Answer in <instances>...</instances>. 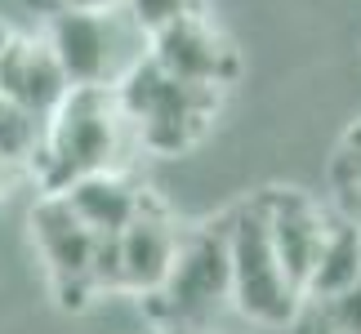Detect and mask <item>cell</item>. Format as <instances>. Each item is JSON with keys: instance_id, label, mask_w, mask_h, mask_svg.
Returning <instances> with one entry per match:
<instances>
[{"instance_id": "4", "label": "cell", "mask_w": 361, "mask_h": 334, "mask_svg": "<svg viewBox=\"0 0 361 334\" xmlns=\"http://www.w3.org/2000/svg\"><path fill=\"white\" fill-rule=\"evenodd\" d=\"M116 99L134 125L138 151H152V156H178V151L197 147L219 111V89L165 76L152 58L121 80Z\"/></svg>"}, {"instance_id": "17", "label": "cell", "mask_w": 361, "mask_h": 334, "mask_svg": "<svg viewBox=\"0 0 361 334\" xmlns=\"http://www.w3.org/2000/svg\"><path fill=\"white\" fill-rule=\"evenodd\" d=\"M40 13H59V9H103V5H121V0H27Z\"/></svg>"}, {"instance_id": "10", "label": "cell", "mask_w": 361, "mask_h": 334, "mask_svg": "<svg viewBox=\"0 0 361 334\" xmlns=\"http://www.w3.org/2000/svg\"><path fill=\"white\" fill-rule=\"evenodd\" d=\"M67 89L72 85H67L49 40L9 32L5 49H0V99H9V103H18V107L49 120V111L67 99Z\"/></svg>"}, {"instance_id": "15", "label": "cell", "mask_w": 361, "mask_h": 334, "mask_svg": "<svg viewBox=\"0 0 361 334\" xmlns=\"http://www.w3.org/2000/svg\"><path fill=\"white\" fill-rule=\"evenodd\" d=\"M121 5L147 36H157L165 27H174L178 18H192V13L205 9L201 0H121Z\"/></svg>"}, {"instance_id": "8", "label": "cell", "mask_w": 361, "mask_h": 334, "mask_svg": "<svg viewBox=\"0 0 361 334\" xmlns=\"http://www.w3.org/2000/svg\"><path fill=\"white\" fill-rule=\"evenodd\" d=\"M183 228L174 223V214L152 197H143L138 214L116 232V254H121V295H143L152 299L165 285V276L174 268Z\"/></svg>"}, {"instance_id": "11", "label": "cell", "mask_w": 361, "mask_h": 334, "mask_svg": "<svg viewBox=\"0 0 361 334\" xmlns=\"http://www.w3.org/2000/svg\"><path fill=\"white\" fill-rule=\"evenodd\" d=\"M59 197L76 210V218L94 228L99 236H116L125 223L138 214V205H143L147 192L134 187L125 170H112V174H90V178H76V183H67Z\"/></svg>"}, {"instance_id": "6", "label": "cell", "mask_w": 361, "mask_h": 334, "mask_svg": "<svg viewBox=\"0 0 361 334\" xmlns=\"http://www.w3.org/2000/svg\"><path fill=\"white\" fill-rule=\"evenodd\" d=\"M32 236L63 308H85L90 299H99V285H94L99 232L85 228L59 192H40V201L32 205Z\"/></svg>"}, {"instance_id": "3", "label": "cell", "mask_w": 361, "mask_h": 334, "mask_svg": "<svg viewBox=\"0 0 361 334\" xmlns=\"http://www.w3.org/2000/svg\"><path fill=\"white\" fill-rule=\"evenodd\" d=\"M157 316V334H210L214 316L232 308V272H228V236L224 223L183 228L174 268L165 285L147 299Z\"/></svg>"}, {"instance_id": "5", "label": "cell", "mask_w": 361, "mask_h": 334, "mask_svg": "<svg viewBox=\"0 0 361 334\" xmlns=\"http://www.w3.org/2000/svg\"><path fill=\"white\" fill-rule=\"evenodd\" d=\"M224 236H228L232 308L263 330H290V321H295V312L303 303V290L290 281V272L276 259L259 205L255 201L237 205L224 218Z\"/></svg>"}, {"instance_id": "16", "label": "cell", "mask_w": 361, "mask_h": 334, "mask_svg": "<svg viewBox=\"0 0 361 334\" xmlns=\"http://www.w3.org/2000/svg\"><path fill=\"white\" fill-rule=\"evenodd\" d=\"M330 183L335 192H361V125L343 138L335 165H330Z\"/></svg>"}, {"instance_id": "7", "label": "cell", "mask_w": 361, "mask_h": 334, "mask_svg": "<svg viewBox=\"0 0 361 334\" xmlns=\"http://www.w3.org/2000/svg\"><path fill=\"white\" fill-rule=\"evenodd\" d=\"M147 58L157 63L165 76L201 85V89H219V94H224L241 72L237 45L210 23L205 9L192 13V18H178L174 27H165V32H157Z\"/></svg>"}, {"instance_id": "9", "label": "cell", "mask_w": 361, "mask_h": 334, "mask_svg": "<svg viewBox=\"0 0 361 334\" xmlns=\"http://www.w3.org/2000/svg\"><path fill=\"white\" fill-rule=\"evenodd\" d=\"M263 223H268V241L281 259V268L290 272V281L303 290L312 263H317V249L326 241V228H330V214L317 205L308 192H295V187H272L255 197Z\"/></svg>"}, {"instance_id": "12", "label": "cell", "mask_w": 361, "mask_h": 334, "mask_svg": "<svg viewBox=\"0 0 361 334\" xmlns=\"http://www.w3.org/2000/svg\"><path fill=\"white\" fill-rule=\"evenodd\" d=\"M361 281V232L343 214H330L326 241L317 249V263L303 281V299H335Z\"/></svg>"}, {"instance_id": "13", "label": "cell", "mask_w": 361, "mask_h": 334, "mask_svg": "<svg viewBox=\"0 0 361 334\" xmlns=\"http://www.w3.org/2000/svg\"><path fill=\"white\" fill-rule=\"evenodd\" d=\"M290 330L295 334H361V281L335 299H303Z\"/></svg>"}, {"instance_id": "19", "label": "cell", "mask_w": 361, "mask_h": 334, "mask_svg": "<svg viewBox=\"0 0 361 334\" xmlns=\"http://www.w3.org/2000/svg\"><path fill=\"white\" fill-rule=\"evenodd\" d=\"M9 174H13V170H9L5 161H0V192H5V183H9Z\"/></svg>"}, {"instance_id": "18", "label": "cell", "mask_w": 361, "mask_h": 334, "mask_svg": "<svg viewBox=\"0 0 361 334\" xmlns=\"http://www.w3.org/2000/svg\"><path fill=\"white\" fill-rule=\"evenodd\" d=\"M335 214H343L361 232V192H335Z\"/></svg>"}, {"instance_id": "2", "label": "cell", "mask_w": 361, "mask_h": 334, "mask_svg": "<svg viewBox=\"0 0 361 334\" xmlns=\"http://www.w3.org/2000/svg\"><path fill=\"white\" fill-rule=\"evenodd\" d=\"M40 36L49 40L72 89H116L152 54V36L125 13V5L45 13Z\"/></svg>"}, {"instance_id": "14", "label": "cell", "mask_w": 361, "mask_h": 334, "mask_svg": "<svg viewBox=\"0 0 361 334\" xmlns=\"http://www.w3.org/2000/svg\"><path fill=\"white\" fill-rule=\"evenodd\" d=\"M40 143H45V116L0 99V161L9 170H27L40 156Z\"/></svg>"}, {"instance_id": "20", "label": "cell", "mask_w": 361, "mask_h": 334, "mask_svg": "<svg viewBox=\"0 0 361 334\" xmlns=\"http://www.w3.org/2000/svg\"><path fill=\"white\" fill-rule=\"evenodd\" d=\"M5 40H9V27H5V23H0V49H5Z\"/></svg>"}, {"instance_id": "1", "label": "cell", "mask_w": 361, "mask_h": 334, "mask_svg": "<svg viewBox=\"0 0 361 334\" xmlns=\"http://www.w3.org/2000/svg\"><path fill=\"white\" fill-rule=\"evenodd\" d=\"M134 151L138 138L116 89H67L45 120V143L32 161V174L40 192H63L76 178L125 170Z\"/></svg>"}]
</instances>
